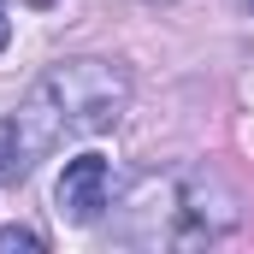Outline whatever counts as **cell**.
Wrapping results in <instances>:
<instances>
[{
	"mask_svg": "<svg viewBox=\"0 0 254 254\" xmlns=\"http://www.w3.org/2000/svg\"><path fill=\"white\" fill-rule=\"evenodd\" d=\"M249 6H254V0H249Z\"/></svg>",
	"mask_w": 254,
	"mask_h": 254,
	"instance_id": "cell-7",
	"label": "cell"
},
{
	"mask_svg": "<svg viewBox=\"0 0 254 254\" xmlns=\"http://www.w3.org/2000/svg\"><path fill=\"white\" fill-rule=\"evenodd\" d=\"M130 107V71L113 60H60L36 77V89L24 95L18 119V142L24 160L36 166L42 154H54L60 142L77 136H101L125 119Z\"/></svg>",
	"mask_w": 254,
	"mask_h": 254,
	"instance_id": "cell-1",
	"label": "cell"
},
{
	"mask_svg": "<svg viewBox=\"0 0 254 254\" xmlns=\"http://www.w3.org/2000/svg\"><path fill=\"white\" fill-rule=\"evenodd\" d=\"M0 249H42V237H36V231H30V225H6V231H0Z\"/></svg>",
	"mask_w": 254,
	"mask_h": 254,
	"instance_id": "cell-4",
	"label": "cell"
},
{
	"mask_svg": "<svg viewBox=\"0 0 254 254\" xmlns=\"http://www.w3.org/2000/svg\"><path fill=\"white\" fill-rule=\"evenodd\" d=\"M107 190H113V166L101 154H77V160H65L54 201H60V213L71 225H95L107 213Z\"/></svg>",
	"mask_w": 254,
	"mask_h": 254,
	"instance_id": "cell-2",
	"label": "cell"
},
{
	"mask_svg": "<svg viewBox=\"0 0 254 254\" xmlns=\"http://www.w3.org/2000/svg\"><path fill=\"white\" fill-rule=\"evenodd\" d=\"M148 6H172V0H148Z\"/></svg>",
	"mask_w": 254,
	"mask_h": 254,
	"instance_id": "cell-6",
	"label": "cell"
},
{
	"mask_svg": "<svg viewBox=\"0 0 254 254\" xmlns=\"http://www.w3.org/2000/svg\"><path fill=\"white\" fill-rule=\"evenodd\" d=\"M30 160H24V142H18V119H0V178H24Z\"/></svg>",
	"mask_w": 254,
	"mask_h": 254,
	"instance_id": "cell-3",
	"label": "cell"
},
{
	"mask_svg": "<svg viewBox=\"0 0 254 254\" xmlns=\"http://www.w3.org/2000/svg\"><path fill=\"white\" fill-rule=\"evenodd\" d=\"M6 42H12V18L0 12V48H6Z\"/></svg>",
	"mask_w": 254,
	"mask_h": 254,
	"instance_id": "cell-5",
	"label": "cell"
}]
</instances>
